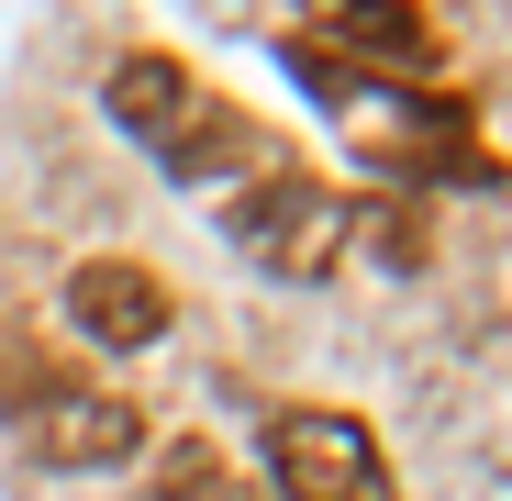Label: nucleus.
<instances>
[{
    "label": "nucleus",
    "instance_id": "1",
    "mask_svg": "<svg viewBox=\"0 0 512 501\" xmlns=\"http://www.w3.org/2000/svg\"><path fill=\"white\" fill-rule=\"evenodd\" d=\"M290 67L323 90V112L346 123V145L368 156V167H390V179H479L490 190V156L468 145V101H401V90H379V78H357V67H334L323 45H290Z\"/></svg>",
    "mask_w": 512,
    "mask_h": 501
},
{
    "label": "nucleus",
    "instance_id": "2",
    "mask_svg": "<svg viewBox=\"0 0 512 501\" xmlns=\"http://www.w3.org/2000/svg\"><path fill=\"white\" fill-rule=\"evenodd\" d=\"M112 123H123L134 145H156L190 190H223V179H245V167L268 156V134L234 123L179 56H123V67H112Z\"/></svg>",
    "mask_w": 512,
    "mask_h": 501
},
{
    "label": "nucleus",
    "instance_id": "3",
    "mask_svg": "<svg viewBox=\"0 0 512 501\" xmlns=\"http://www.w3.org/2000/svg\"><path fill=\"white\" fill-rule=\"evenodd\" d=\"M223 223H234V245L268 279H323L334 257H346V234H357V212L334 201L323 179H301V167H268V190H245Z\"/></svg>",
    "mask_w": 512,
    "mask_h": 501
},
{
    "label": "nucleus",
    "instance_id": "4",
    "mask_svg": "<svg viewBox=\"0 0 512 501\" xmlns=\"http://www.w3.org/2000/svg\"><path fill=\"white\" fill-rule=\"evenodd\" d=\"M268 468H279V501H401L379 468V435L357 412H279Z\"/></svg>",
    "mask_w": 512,
    "mask_h": 501
},
{
    "label": "nucleus",
    "instance_id": "5",
    "mask_svg": "<svg viewBox=\"0 0 512 501\" xmlns=\"http://www.w3.org/2000/svg\"><path fill=\"white\" fill-rule=\"evenodd\" d=\"M167 279L134 268V257H90V268H67V323L90 334V346H156L167 334Z\"/></svg>",
    "mask_w": 512,
    "mask_h": 501
},
{
    "label": "nucleus",
    "instance_id": "6",
    "mask_svg": "<svg viewBox=\"0 0 512 501\" xmlns=\"http://www.w3.org/2000/svg\"><path fill=\"white\" fill-rule=\"evenodd\" d=\"M134 446H145V412L112 401V390H56L34 412V457L45 468H123Z\"/></svg>",
    "mask_w": 512,
    "mask_h": 501
},
{
    "label": "nucleus",
    "instance_id": "7",
    "mask_svg": "<svg viewBox=\"0 0 512 501\" xmlns=\"http://www.w3.org/2000/svg\"><path fill=\"white\" fill-rule=\"evenodd\" d=\"M323 34H334V56H368V67H401V78L435 67V23L401 12V0H346V12H323Z\"/></svg>",
    "mask_w": 512,
    "mask_h": 501
},
{
    "label": "nucleus",
    "instance_id": "8",
    "mask_svg": "<svg viewBox=\"0 0 512 501\" xmlns=\"http://www.w3.org/2000/svg\"><path fill=\"white\" fill-rule=\"evenodd\" d=\"M145 501H223V468H212V446H167V490H145Z\"/></svg>",
    "mask_w": 512,
    "mask_h": 501
}]
</instances>
